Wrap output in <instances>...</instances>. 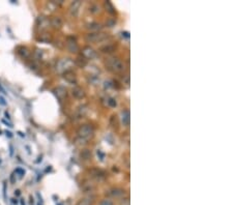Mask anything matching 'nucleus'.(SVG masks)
Returning <instances> with one entry per match:
<instances>
[{"label":"nucleus","mask_w":233,"mask_h":205,"mask_svg":"<svg viewBox=\"0 0 233 205\" xmlns=\"http://www.w3.org/2000/svg\"><path fill=\"white\" fill-rule=\"evenodd\" d=\"M54 93H55L56 97H57V98L59 101H62L63 98H65L66 97H68V91H66L65 88L62 87V86L56 87L54 89Z\"/></svg>","instance_id":"obj_12"},{"label":"nucleus","mask_w":233,"mask_h":205,"mask_svg":"<svg viewBox=\"0 0 233 205\" xmlns=\"http://www.w3.org/2000/svg\"><path fill=\"white\" fill-rule=\"evenodd\" d=\"M14 173H15V174H18L19 176H21V177H22L23 175H25V170H24V169H22V168H17Z\"/></svg>","instance_id":"obj_29"},{"label":"nucleus","mask_w":233,"mask_h":205,"mask_svg":"<svg viewBox=\"0 0 233 205\" xmlns=\"http://www.w3.org/2000/svg\"><path fill=\"white\" fill-rule=\"evenodd\" d=\"M74 62H75V64L79 66V68H85L87 64V59L84 58L83 56H79Z\"/></svg>","instance_id":"obj_22"},{"label":"nucleus","mask_w":233,"mask_h":205,"mask_svg":"<svg viewBox=\"0 0 233 205\" xmlns=\"http://www.w3.org/2000/svg\"><path fill=\"white\" fill-rule=\"evenodd\" d=\"M122 79H123V81L125 82V84H129V83H130V76L128 75V74L123 76V77H122Z\"/></svg>","instance_id":"obj_34"},{"label":"nucleus","mask_w":233,"mask_h":205,"mask_svg":"<svg viewBox=\"0 0 233 205\" xmlns=\"http://www.w3.org/2000/svg\"><path fill=\"white\" fill-rule=\"evenodd\" d=\"M108 105L110 106V107H112V108H115L116 106H117V102H116L115 98L109 97V98H108Z\"/></svg>","instance_id":"obj_28"},{"label":"nucleus","mask_w":233,"mask_h":205,"mask_svg":"<svg viewBox=\"0 0 233 205\" xmlns=\"http://www.w3.org/2000/svg\"><path fill=\"white\" fill-rule=\"evenodd\" d=\"M5 117L8 118V119H10V117H9V114H8V112H5Z\"/></svg>","instance_id":"obj_42"},{"label":"nucleus","mask_w":233,"mask_h":205,"mask_svg":"<svg viewBox=\"0 0 233 205\" xmlns=\"http://www.w3.org/2000/svg\"><path fill=\"white\" fill-rule=\"evenodd\" d=\"M9 154H10V157H13V154H14V147H13V145H9Z\"/></svg>","instance_id":"obj_37"},{"label":"nucleus","mask_w":233,"mask_h":205,"mask_svg":"<svg viewBox=\"0 0 233 205\" xmlns=\"http://www.w3.org/2000/svg\"><path fill=\"white\" fill-rule=\"evenodd\" d=\"M125 194V190L121 188H113L108 191V195L112 198H123Z\"/></svg>","instance_id":"obj_10"},{"label":"nucleus","mask_w":233,"mask_h":205,"mask_svg":"<svg viewBox=\"0 0 233 205\" xmlns=\"http://www.w3.org/2000/svg\"><path fill=\"white\" fill-rule=\"evenodd\" d=\"M115 24H116V20L114 19V18H109V19L106 21L105 25L109 28H112V27L115 26Z\"/></svg>","instance_id":"obj_26"},{"label":"nucleus","mask_w":233,"mask_h":205,"mask_svg":"<svg viewBox=\"0 0 233 205\" xmlns=\"http://www.w3.org/2000/svg\"><path fill=\"white\" fill-rule=\"evenodd\" d=\"M50 25V19H48L45 16H40L36 19V28L38 31H45L49 28Z\"/></svg>","instance_id":"obj_6"},{"label":"nucleus","mask_w":233,"mask_h":205,"mask_svg":"<svg viewBox=\"0 0 233 205\" xmlns=\"http://www.w3.org/2000/svg\"><path fill=\"white\" fill-rule=\"evenodd\" d=\"M130 115L129 110H123L121 112V122L125 126L130 125Z\"/></svg>","instance_id":"obj_17"},{"label":"nucleus","mask_w":233,"mask_h":205,"mask_svg":"<svg viewBox=\"0 0 233 205\" xmlns=\"http://www.w3.org/2000/svg\"><path fill=\"white\" fill-rule=\"evenodd\" d=\"M78 134V139L77 141H80L81 143L85 144L87 141L91 139L94 135V128L90 123H85V125H81L77 130Z\"/></svg>","instance_id":"obj_1"},{"label":"nucleus","mask_w":233,"mask_h":205,"mask_svg":"<svg viewBox=\"0 0 233 205\" xmlns=\"http://www.w3.org/2000/svg\"><path fill=\"white\" fill-rule=\"evenodd\" d=\"M92 203H93V197L89 195L87 197L82 198V199H80L76 205H92Z\"/></svg>","instance_id":"obj_19"},{"label":"nucleus","mask_w":233,"mask_h":205,"mask_svg":"<svg viewBox=\"0 0 233 205\" xmlns=\"http://www.w3.org/2000/svg\"><path fill=\"white\" fill-rule=\"evenodd\" d=\"M104 8H105V10L107 13H109L110 15H114L115 14V8L113 6V4L110 2V1H105L104 2Z\"/></svg>","instance_id":"obj_21"},{"label":"nucleus","mask_w":233,"mask_h":205,"mask_svg":"<svg viewBox=\"0 0 233 205\" xmlns=\"http://www.w3.org/2000/svg\"><path fill=\"white\" fill-rule=\"evenodd\" d=\"M81 53H82L83 57L86 59H94L97 57V51H94V49L91 48L90 46H85L82 49Z\"/></svg>","instance_id":"obj_9"},{"label":"nucleus","mask_w":233,"mask_h":205,"mask_svg":"<svg viewBox=\"0 0 233 205\" xmlns=\"http://www.w3.org/2000/svg\"><path fill=\"white\" fill-rule=\"evenodd\" d=\"M51 36L49 35L48 33H43V34H41V36L38 37V41H41V42H43V43H50L51 42Z\"/></svg>","instance_id":"obj_25"},{"label":"nucleus","mask_w":233,"mask_h":205,"mask_svg":"<svg viewBox=\"0 0 233 205\" xmlns=\"http://www.w3.org/2000/svg\"><path fill=\"white\" fill-rule=\"evenodd\" d=\"M66 48H68V50L70 53H73V54H77V53H79L80 51L79 45H78L77 41L73 36H69L66 38Z\"/></svg>","instance_id":"obj_7"},{"label":"nucleus","mask_w":233,"mask_h":205,"mask_svg":"<svg viewBox=\"0 0 233 205\" xmlns=\"http://www.w3.org/2000/svg\"><path fill=\"white\" fill-rule=\"evenodd\" d=\"M50 25L55 29H60L63 25V21L60 17H52L50 19Z\"/></svg>","instance_id":"obj_14"},{"label":"nucleus","mask_w":233,"mask_h":205,"mask_svg":"<svg viewBox=\"0 0 233 205\" xmlns=\"http://www.w3.org/2000/svg\"><path fill=\"white\" fill-rule=\"evenodd\" d=\"M121 35H122V37H125L126 40L130 38V32H128V31H123V32H121Z\"/></svg>","instance_id":"obj_35"},{"label":"nucleus","mask_w":233,"mask_h":205,"mask_svg":"<svg viewBox=\"0 0 233 205\" xmlns=\"http://www.w3.org/2000/svg\"><path fill=\"white\" fill-rule=\"evenodd\" d=\"M89 174L91 176V178H93L94 180H97V181H102V180H104L107 178V172L103 169H100V168H92L89 170Z\"/></svg>","instance_id":"obj_5"},{"label":"nucleus","mask_w":233,"mask_h":205,"mask_svg":"<svg viewBox=\"0 0 233 205\" xmlns=\"http://www.w3.org/2000/svg\"><path fill=\"white\" fill-rule=\"evenodd\" d=\"M88 10H89L91 14H97L100 12V6L97 4H90L89 8H88Z\"/></svg>","instance_id":"obj_27"},{"label":"nucleus","mask_w":233,"mask_h":205,"mask_svg":"<svg viewBox=\"0 0 233 205\" xmlns=\"http://www.w3.org/2000/svg\"><path fill=\"white\" fill-rule=\"evenodd\" d=\"M86 28L87 29H89L91 32H98V31L103 28V25L98 22H91L89 24H87Z\"/></svg>","instance_id":"obj_15"},{"label":"nucleus","mask_w":233,"mask_h":205,"mask_svg":"<svg viewBox=\"0 0 233 205\" xmlns=\"http://www.w3.org/2000/svg\"><path fill=\"white\" fill-rule=\"evenodd\" d=\"M74 64H75V62H74L70 58H62L56 63V66H55L56 72L63 74L65 72H69V70H72Z\"/></svg>","instance_id":"obj_4"},{"label":"nucleus","mask_w":233,"mask_h":205,"mask_svg":"<svg viewBox=\"0 0 233 205\" xmlns=\"http://www.w3.org/2000/svg\"><path fill=\"white\" fill-rule=\"evenodd\" d=\"M81 5H82V1H80V0H76V1L70 3V5L69 8V15L72 17H77L78 15H79Z\"/></svg>","instance_id":"obj_8"},{"label":"nucleus","mask_w":233,"mask_h":205,"mask_svg":"<svg viewBox=\"0 0 233 205\" xmlns=\"http://www.w3.org/2000/svg\"><path fill=\"white\" fill-rule=\"evenodd\" d=\"M2 122H3V123H4V125H8V126H9V128H13V125H12V123H9V122H8V121H5V120H4V119H3V120H2Z\"/></svg>","instance_id":"obj_38"},{"label":"nucleus","mask_w":233,"mask_h":205,"mask_svg":"<svg viewBox=\"0 0 233 205\" xmlns=\"http://www.w3.org/2000/svg\"><path fill=\"white\" fill-rule=\"evenodd\" d=\"M0 105H1V106H6L5 98L3 97H0Z\"/></svg>","instance_id":"obj_36"},{"label":"nucleus","mask_w":233,"mask_h":205,"mask_svg":"<svg viewBox=\"0 0 233 205\" xmlns=\"http://www.w3.org/2000/svg\"><path fill=\"white\" fill-rule=\"evenodd\" d=\"M80 157H81V158H82V160H84V161L90 160V158H91V151H90L89 149H83L82 151H81Z\"/></svg>","instance_id":"obj_24"},{"label":"nucleus","mask_w":233,"mask_h":205,"mask_svg":"<svg viewBox=\"0 0 233 205\" xmlns=\"http://www.w3.org/2000/svg\"><path fill=\"white\" fill-rule=\"evenodd\" d=\"M72 94L74 97L77 98V100H82V98L85 97V91H84L82 88H80L78 86H75L72 89Z\"/></svg>","instance_id":"obj_13"},{"label":"nucleus","mask_w":233,"mask_h":205,"mask_svg":"<svg viewBox=\"0 0 233 205\" xmlns=\"http://www.w3.org/2000/svg\"><path fill=\"white\" fill-rule=\"evenodd\" d=\"M10 181L13 183H15V173H13L12 176H10Z\"/></svg>","instance_id":"obj_39"},{"label":"nucleus","mask_w":233,"mask_h":205,"mask_svg":"<svg viewBox=\"0 0 233 205\" xmlns=\"http://www.w3.org/2000/svg\"><path fill=\"white\" fill-rule=\"evenodd\" d=\"M20 204H21V205H26V203H25V201H24V199H21V200H20Z\"/></svg>","instance_id":"obj_41"},{"label":"nucleus","mask_w":233,"mask_h":205,"mask_svg":"<svg viewBox=\"0 0 233 205\" xmlns=\"http://www.w3.org/2000/svg\"><path fill=\"white\" fill-rule=\"evenodd\" d=\"M3 198L6 200V181L3 182Z\"/></svg>","instance_id":"obj_33"},{"label":"nucleus","mask_w":233,"mask_h":205,"mask_svg":"<svg viewBox=\"0 0 233 205\" xmlns=\"http://www.w3.org/2000/svg\"><path fill=\"white\" fill-rule=\"evenodd\" d=\"M17 53L19 54L22 58H28L30 55V51L28 50L26 47L24 46H20V47L17 48Z\"/></svg>","instance_id":"obj_16"},{"label":"nucleus","mask_w":233,"mask_h":205,"mask_svg":"<svg viewBox=\"0 0 233 205\" xmlns=\"http://www.w3.org/2000/svg\"><path fill=\"white\" fill-rule=\"evenodd\" d=\"M105 64L109 70H111V72L116 73V74H120L122 72H125V63H123L120 59H118L116 57L107 58L105 61Z\"/></svg>","instance_id":"obj_2"},{"label":"nucleus","mask_w":233,"mask_h":205,"mask_svg":"<svg viewBox=\"0 0 233 205\" xmlns=\"http://www.w3.org/2000/svg\"><path fill=\"white\" fill-rule=\"evenodd\" d=\"M0 135H1V130H0Z\"/></svg>","instance_id":"obj_43"},{"label":"nucleus","mask_w":233,"mask_h":205,"mask_svg":"<svg viewBox=\"0 0 233 205\" xmlns=\"http://www.w3.org/2000/svg\"><path fill=\"white\" fill-rule=\"evenodd\" d=\"M109 37V34L106 32H88L85 34V41L87 43H92V44H97V43H102V42L106 41Z\"/></svg>","instance_id":"obj_3"},{"label":"nucleus","mask_w":233,"mask_h":205,"mask_svg":"<svg viewBox=\"0 0 233 205\" xmlns=\"http://www.w3.org/2000/svg\"><path fill=\"white\" fill-rule=\"evenodd\" d=\"M88 111L87 109V106L86 105H81L78 107L77 111H76V116L78 118H81V117H84V116L86 115V113Z\"/></svg>","instance_id":"obj_18"},{"label":"nucleus","mask_w":233,"mask_h":205,"mask_svg":"<svg viewBox=\"0 0 233 205\" xmlns=\"http://www.w3.org/2000/svg\"><path fill=\"white\" fill-rule=\"evenodd\" d=\"M83 190H84V192H85V193H89V194H91V193H92V191L94 190V185H93V183L89 182V181L84 182V185H83Z\"/></svg>","instance_id":"obj_23"},{"label":"nucleus","mask_w":233,"mask_h":205,"mask_svg":"<svg viewBox=\"0 0 233 205\" xmlns=\"http://www.w3.org/2000/svg\"><path fill=\"white\" fill-rule=\"evenodd\" d=\"M100 205H113V202H112V201H111L110 199H108V198H106V199L101 200Z\"/></svg>","instance_id":"obj_30"},{"label":"nucleus","mask_w":233,"mask_h":205,"mask_svg":"<svg viewBox=\"0 0 233 205\" xmlns=\"http://www.w3.org/2000/svg\"><path fill=\"white\" fill-rule=\"evenodd\" d=\"M116 50V47L114 45H105V46H102L100 48V51L103 52V53H106V54H110V53H113Z\"/></svg>","instance_id":"obj_20"},{"label":"nucleus","mask_w":233,"mask_h":205,"mask_svg":"<svg viewBox=\"0 0 233 205\" xmlns=\"http://www.w3.org/2000/svg\"><path fill=\"white\" fill-rule=\"evenodd\" d=\"M34 56H35V58L36 59H41L42 57H43V52H42V50H35V52H34Z\"/></svg>","instance_id":"obj_32"},{"label":"nucleus","mask_w":233,"mask_h":205,"mask_svg":"<svg viewBox=\"0 0 233 205\" xmlns=\"http://www.w3.org/2000/svg\"><path fill=\"white\" fill-rule=\"evenodd\" d=\"M120 205H130V198L129 197L121 198V199H120Z\"/></svg>","instance_id":"obj_31"},{"label":"nucleus","mask_w":233,"mask_h":205,"mask_svg":"<svg viewBox=\"0 0 233 205\" xmlns=\"http://www.w3.org/2000/svg\"><path fill=\"white\" fill-rule=\"evenodd\" d=\"M63 79H64L66 82H69L70 84H74V85H76L77 82H78L76 74L74 73L73 70H69V72L63 73Z\"/></svg>","instance_id":"obj_11"},{"label":"nucleus","mask_w":233,"mask_h":205,"mask_svg":"<svg viewBox=\"0 0 233 205\" xmlns=\"http://www.w3.org/2000/svg\"><path fill=\"white\" fill-rule=\"evenodd\" d=\"M5 134H6V136H8V138H12V137H13V134L10 133V132H8V130L5 132Z\"/></svg>","instance_id":"obj_40"}]
</instances>
